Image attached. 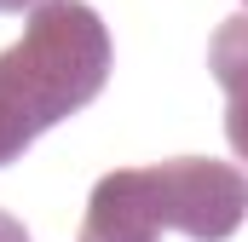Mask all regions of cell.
<instances>
[{
  "label": "cell",
  "instance_id": "cell-1",
  "mask_svg": "<svg viewBox=\"0 0 248 242\" xmlns=\"http://www.w3.org/2000/svg\"><path fill=\"white\" fill-rule=\"evenodd\" d=\"M110 81V29L87 0H35L17 46L0 52V110L35 144Z\"/></svg>",
  "mask_w": 248,
  "mask_h": 242
},
{
  "label": "cell",
  "instance_id": "cell-2",
  "mask_svg": "<svg viewBox=\"0 0 248 242\" xmlns=\"http://www.w3.org/2000/svg\"><path fill=\"white\" fill-rule=\"evenodd\" d=\"M144 173H150V190H156L162 225L185 231L190 242H225L248 219V179L237 173V162L173 156V162H156Z\"/></svg>",
  "mask_w": 248,
  "mask_h": 242
},
{
  "label": "cell",
  "instance_id": "cell-3",
  "mask_svg": "<svg viewBox=\"0 0 248 242\" xmlns=\"http://www.w3.org/2000/svg\"><path fill=\"white\" fill-rule=\"evenodd\" d=\"M162 213H156V190L144 167H116L93 184L87 196V219L75 242H162Z\"/></svg>",
  "mask_w": 248,
  "mask_h": 242
},
{
  "label": "cell",
  "instance_id": "cell-4",
  "mask_svg": "<svg viewBox=\"0 0 248 242\" xmlns=\"http://www.w3.org/2000/svg\"><path fill=\"white\" fill-rule=\"evenodd\" d=\"M208 75L225 87V138L237 156V173L248 179V12L225 17L208 35Z\"/></svg>",
  "mask_w": 248,
  "mask_h": 242
},
{
  "label": "cell",
  "instance_id": "cell-5",
  "mask_svg": "<svg viewBox=\"0 0 248 242\" xmlns=\"http://www.w3.org/2000/svg\"><path fill=\"white\" fill-rule=\"evenodd\" d=\"M23 150H29V138H23V133H17V127L6 121V110H0V167H12V162H17Z\"/></svg>",
  "mask_w": 248,
  "mask_h": 242
},
{
  "label": "cell",
  "instance_id": "cell-6",
  "mask_svg": "<svg viewBox=\"0 0 248 242\" xmlns=\"http://www.w3.org/2000/svg\"><path fill=\"white\" fill-rule=\"evenodd\" d=\"M0 242H29L23 219H17V213H6V208H0Z\"/></svg>",
  "mask_w": 248,
  "mask_h": 242
},
{
  "label": "cell",
  "instance_id": "cell-7",
  "mask_svg": "<svg viewBox=\"0 0 248 242\" xmlns=\"http://www.w3.org/2000/svg\"><path fill=\"white\" fill-rule=\"evenodd\" d=\"M35 0H0V12H29Z\"/></svg>",
  "mask_w": 248,
  "mask_h": 242
},
{
  "label": "cell",
  "instance_id": "cell-8",
  "mask_svg": "<svg viewBox=\"0 0 248 242\" xmlns=\"http://www.w3.org/2000/svg\"><path fill=\"white\" fill-rule=\"evenodd\" d=\"M243 6H248V0H243Z\"/></svg>",
  "mask_w": 248,
  "mask_h": 242
}]
</instances>
